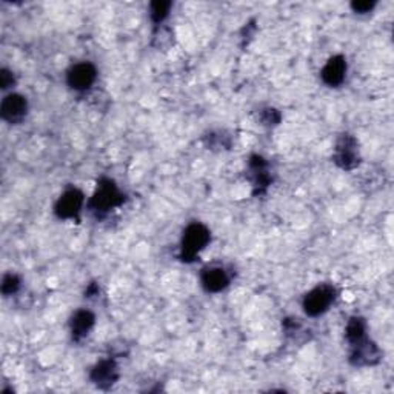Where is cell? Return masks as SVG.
I'll return each mask as SVG.
<instances>
[{"instance_id": "1", "label": "cell", "mask_w": 394, "mask_h": 394, "mask_svg": "<svg viewBox=\"0 0 394 394\" xmlns=\"http://www.w3.org/2000/svg\"><path fill=\"white\" fill-rule=\"evenodd\" d=\"M125 196L117 190L116 183L110 179H100L99 187L90 200V212L98 217L105 216L112 208L124 204Z\"/></svg>"}, {"instance_id": "2", "label": "cell", "mask_w": 394, "mask_h": 394, "mask_svg": "<svg viewBox=\"0 0 394 394\" xmlns=\"http://www.w3.org/2000/svg\"><path fill=\"white\" fill-rule=\"evenodd\" d=\"M209 239H212V234H209V230L205 225L202 224L188 225L187 230L183 231L179 257L183 262H192L199 256V253L207 247Z\"/></svg>"}, {"instance_id": "3", "label": "cell", "mask_w": 394, "mask_h": 394, "mask_svg": "<svg viewBox=\"0 0 394 394\" xmlns=\"http://www.w3.org/2000/svg\"><path fill=\"white\" fill-rule=\"evenodd\" d=\"M336 299V290L331 285H319L311 290L303 299V310L311 318L325 313Z\"/></svg>"}, {"instance_id": "4", "label": "cell", "mask_w": 394, "mask_h": 394, "mask_svg": "<svg viewBox=\"0 0 394 394\" xmlns=\"http://www.w3.org/2000/svg\"><path fill=\"white\" fill-rule=\"evenodd\" d=\"M335 162L342 170H354L359 165V162H361V157H359V150H357V142L353 136L344 134L339 139V142L336 145Z\"/></svg>"}, {"instance_id": "5", "label": "cell", "mask_w": 394, "mask_h": 394, "mask_svg": "<svg viewBox=\"0 0 394 394\" xmlns=\"http://www.w3.org/2000/svg\"><path fill=\"white\" fill-rule=\"evenodd\" d=\"M353 347L352 356H349V362L354 366H371L381 362L382 353L374 342L370 339L364 337L361 342H357Z\"/></svg>"}, {"instance_id": "6", "label": "cell", "mask_w": 394, "mask_h": 394, "mask_svg": "<svg viewBox=\"0 0 394 394\" xmlns=\"http://www.w3.org/2000/svg\"><path fill=\"white\" fill-rule=\"evenodd\" d=\"M83 205V195L82 191L76 188L65 191L59 197L57 204L54 207V213L59 219H77Z\"/></svg>"}, {"instance_id": "7", "label": "cell", "mask_w": 394, "mask_h": 394, "mask_svg": "<svg viewBox=\"0 0 394 394\" xmlns=\"http://www.w3.org/2000/svg\"><path fill=\"white\" fill-rule=\"evenodd\" d=\"M95 76H98L95 68L88 62H82V64L74 65L71 69H69L66 81H68V85L71 86L73 90L85 91L94 83Z\"/></svg>"}, {"instance_id": "8", "label": "cell", "mask_w": 394, "mask_h": 394, "mask_svg": "<svg viewBox=\"0 0 394 394\" xmlns=\"http://www.w3.org/2000/svg\"><path fill=\"white\" fill-rule=\"evenodd\" d=\"M28 103L21 94H8L0 105V116L10 124H19L23 120Z\"/></svg>"}, {"instance_id": "9", "label": "cell", "mask_w": 394, "mask_h": 394, "mask_svg": "<svg viewBox=\"0 0 394 394\" xmlns=\"http://www.w3.org/2000/svg\"><path fill=\"white\" fill-rule=\"evenodd\" d=\"M119 379V370L115 361H102L94 366L91 371V381L94 382L95 387L102 390H108L115 385Z\"/></svg>"}, {"instance_id": "10", "label": "cell", "mask_w": 394, "mask_h": 394, "mask_svg": "<svg viewBox=\"0 0 394 394\" xmlns=\"http://www.w3.org/2000/svg\"><path fill=\"white\" fill-rule=\"evenodd\" d=\"M250 178L255 187V195H264L271 183V176L268 173V165L260 156H253L250 161Z\"/></svg>"}, {"instance_id": "11", "label": "cell", "mask_w": 394, "mask_h": 394, "mask_svg": "<svg viewBox=\"0 0 394 394\" xmlns=\"http://www.w3.org/2000/svg\"><path fill=\"white\" fill-rule=\"evenodd\" d=\"M347 74V60L342 56L331 57L322 69V81L330 86H339Z\"/></svg>"}, {"instance_id": "12", "label": "cell", "mask_w": 394, "mask_h": 394, "mask_svg": "<svg viewBox=\"0 0 394 394\" xmlns=\"http://www.w3.org/2000/svg\"><path fill=\"white\" fill-rule=\"evenodd\" d=\"M230 284V277L224 268H207L202 273V286L208 293H219Z\"/></svg>"}, {"instance_id": "13", "label": "cell", "mask_w": 394, "mask_h": 394, "mask_svg": "<svg viewBox=\"0 0 394 394\" xmlns=\"http://www.w3.org/2000/svg\"><path fill=\"white\" fill-rule=\"evenodd\" d=\"M95 318L94 314L88 310H81L77 311L73 319H71V335L74 340H82L83 337H86L90 335L91 328L94 327Z\"/></svg>"}, {"instance_id": "14", "label": "cell", "mask_w": 394, "mask_h": 394, "mask_svg": "<svg viewBox=\"0 0 394 394\" xmlns=\"http://www.w3.org/2000/svg\"><path fill=\"white\" fill-rule=\"evenodd\" d=\"M345 336L348 339V342L354 345L365 337V322L361 318H352L347 325Z\"/></svg>"}, {"instance_id": "15", "label": "cell", "mask_w": 394, "mask_h": 394, "mask_svg": "<svg viewBox=\"0 0 394 394\" xmlns=\"http://www.w3.org/2000/svg\"><path fill=\"white\" fill-rule=\"evenodd\" d=\"M170 8H171V2H162V0H157V2H153L151 4V10H150L151 21L156 25L162 23L166 19V16H168V13H170Z\"/></svg>"}, {"instance_id": "16", "label": "cell", "mask_w": 394, "mask_h": 394, "mask_svg": "<svg viewBox=\"0 0 394 394\" xmlns=\"http://www.w3.org/2000/svg\"><path fill=\"white\" fill-rule=\"evenodd\" d=\"M21 288V279L17 277L16 274H6L4 277L2 282V293L5 296H11L14 293H17V290Z\"/></svg>"}, {"instance_id": "17", "label": "cell", "mask_w": 394, "mask_h": 394, "mask_svg": "<svg viewBox=\"0 0 394 394\" xmlns=\"http://www.w3.org/2000/svg\"><path fill=\"white\" fill-rule=\"evenodd\" d=\"M260 119L265 125H277L280 122V115H279V111H276L274 108H267L262 111Z\"/></svg>"}, {"instance_id": "18", "label": "cell", "mask_w": 394, "mask_h": 394, "mask_svg": "<svg viewBox=\"0 0 394 394\" xmlns=\"http://www.w3.org/2000/svg\"><path fill=\"white\" fill-rule=\"evenodd\" d=\"M374 6H376L374 0H357V2H353V4H352L353 11H354V13H359V14L370 13Z\"/></svg>"}, {"instance_id": "19", "label": "cell", "mask_w": 394, "mask_h": 394, "mask_svg": "<svg viewBox=\"0 0 394 394\" xmlns=\"http://www.w3.org/2000/svg\"><path fill=\"white\" fill-rule=\"evenodd\" d=\"M14 82L16 81H14L13 73L8 71V69H2V71H0V88L8 90L10 86L14 85Z\"/></svg>"}]
</instances>
